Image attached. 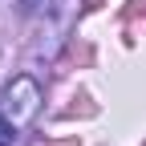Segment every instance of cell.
Returning a JSON list of instances; mask_svg holds the SVG:
<instances>
[{
    "instance_id": "2",
    "label": "cell",
    "mask_w": 146,
    "mask_h": 146,
    "mask_svg": "<svg viewBox=\"0 0 146 146\" xmlns=\"http://www.w3.org/2000/svg\"><path fill=\"white\" fill-rule=\"evenodd\" d=\"M16 130H21V126L8 122L4 114H0V146H12V142H16Z\"/></svg>"
},
{
    "instance_id": "1",
    "label": "cell",
    "mask_w": 146,
    "mask_h": 146,
    "mask_svg": "<svg viewBox=\"0 0 146 146\" xmlns=\"http://www.w3.org/2000/svg\"><path fill=\"white\" fill-rule=\"evenodd\" d=\"M36 110H41V85L33 77H16L4 89V98H0V114L8 122H16V126H29L36 118Z\"/></svg>"
}]
</instances>
